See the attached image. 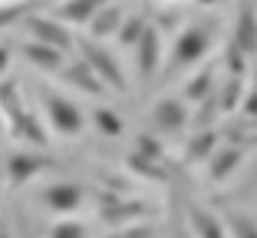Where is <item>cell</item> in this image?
Instances as JSON below:
<instances>
[{"label":"cell","instance_id":"obj_1","mask_svg":"<svg viewBox=\"0 0 257 238\" xmlns=\"http://www.w3.org/2000/svg\"><path fill=\"white\" fill-rule=\"evenodd\" d=\"M79 50H83V60L96 69V76L102 80L112 90H125V76H122V66L115 63L112 53H106L96 40H79Z\"/></svg>","mask_w":257,"mask_h":238},{"label":"cell","instance_id":"obj_2","mask_svg":"<svg viewBox=\"0 0 257 238\" xmlns=\"http://www.w3.org/2000/svg\"><path fill=\"white\" fill-rule=\"evenodd\" d=\"M204 53H208V33H204L201 27H185V30L175 37V46H172V66H175V69L191 66V63H198Z\"/></svg>","mask_w":257,"mask_h":238},{"label":"cell","instance_id":"obj_3","mask_svg":"<svg viewBox=\"0 0 257 238\" xmlns=\"http://www.w3.org/2000/svg\"><path fill=\"white\" fill-rule=\"evenodd\" d=\"M46 119H50L53 129L63 132V136L83 132V113H79L66 96H60V93H46Z\"/></svg>","mask_w":257,"mask_h":238},{"label":"cell","instance_id":"obj_4","mask_svg":"<svg viewBox=\"0 0 257 238\" xmlns=\"http://www.w3.org/2000/svg\"><path fill=\"white\" fill-rule=\"evenodd\" d=\"M27 27H30L33 40L50 43V46H56V50H63V53L73 46V33H69V27L60 20V17H40V14H33V17H27Z\"/></svg>","mask_w":257,"mask_h":238},{"label":"cell","instance_id":"obj_5","mask_svg":"<svg viewBox=\"0 0 257 238\" xmlns=\"http://www.w3.org/2000/svg\"><path fill=\"white\" fill-rule=\"evenodd\" d=\"M234 46H241L244 53H257V4L254 0H241L237 10V27H234Z\"/></svg>","mask_w":257,"mask_h":238},{"label":"cell","instance_id":"obj_6","mask_svg":"<svg viewBox=\"0 0 257 238\" xmlns=\"http://www.w3.org/2000/svg\"><path fill=\"white\" fill-rule=\"evenodd\" d=\"M46 166H50V159L46 155H37V152H14L7 159V176L14 185H23V182H30L37 172H43Z\"/></svg>","mask_w":257,"mask_h":238},{"label":"cell","instance_id":"obj_7","mask_svg":"<svg viewBox=\"0 0 257 238\" xmlns=\"http://www.w3.org/2000/svg\"><path fill=\"white\" fill-rule=\"evenodd\" d=\"M159 63H162V37L155 27H145L142 40H139V73H142V80L155 76Z\"/></svg>","mask_w":257,"mask_h":238},{"label":"cell","instance_id":"obj_8","mask_svg":"<svg viewBox=\"0 0 257 238\" xmlns=\"http://www.w3.org/2000/svg\"><path fill=\"white\" fill-rule=\"evenodd\" d=\"M43 202L53 212H76L79 202H83V192H79V185H69V182H56L50 185L43 192Z\"/></svg>","mask_w":257,"mask_h":238},{"label":"cell","instance_id":"obj_9","mask_svg":"<svg viewBox=\"0 0 257 238\" xmlns=\"http://www.w3.org/2000/svg\"><path fill=\"white\" fill-rule=\"evenodd\" d=\"M152 119H155V126L162 132H178L185 126V119H188V113H185V106L178 100H162L152 109Z\"/></svg>","mask_w":257,"mask_h":238},{"label":"cell","instance_id":"obj_10","mask_svg":"<svg viewBox=\"0 0 257 238\" xmlns=\"http://www.w3.org/2000/svg\"><path fill=\"white\" fill-rule=\"evenodd\" d=\"M109 0H66L56 14H60L63 23H89L99 10L106 7Z\"/></svg>","mask_w":257,"mask_h":238},{"label":"cell","instance_id":"obj_11","mask_svg":"<svg viewBox=\"0 0 257 238\" xmlns=\"http://www.w3.org/2000/svg\"><path fill=\"white\" fill-rule=\"evenodd\" d=\"M63 76H66L69 86H79L83 93H96V96H99V93L106 90V83L96 76V69H92L86 60H79V63H73L69 69H63Z\"/></svg>","mask_w":257,"mask_h":238},{"label":"cell","instance_id":"obj_12","mask_svg":"<svg viewBox=\"0 0 257 238\" xmlns=\"http://www.w3.org/2000/svg\"><path fill=\"white\" fill-rule=\"evenodd\" d=\"M23 56L40 69H60L63 66V50H56L50 43H40V40H30V43L23 46Z\"/></svg>","mask_w":257,"mask_h":238},{"label":"cell","instance_id":"obj_13","mask_svg":"<svg viewBox=\"0 0 257 238\" xmlns=\"http://www.w3.org/2000/svg\"><path fill=\"white\" fill-rule=\"evenodd\" d=\"M188 222L195 228V238H224V225L211 215V212H204V208L191 205L188 208Z\"/></svg>","mask_w":257,"mask_h":238},{"label":"cell","instance_id":"obj_14","mask_svg":"<svg viewBox=\"0 0 257 238\" xmlns=\"http://www.w3.org/2000/svg\"><path fill=\"white\" fill-rule=\"evenodd\" d=\"M86 27H89V33H92L96 40H99V37H109V33H119V27H122V10L112 7V4H106V7L99 10V14L92 17Z\"/></svg>","mask_w":257,"mask_h":238},{"label":"cell","instance_id":"obj_15","mask_svg":"<svg viewBox=\"0 0 257 238\" xmlns=\"http://www.w3.org/2000/svg\"><path fill=\"white\" fill-rule=\"evenodd\" d=\"M241 159H244V152H241L237 146L221 149V152L211 159V179H214V182H224V179L237 169V162H241Z\"/></svg>","mask_w":257,"mask_h":238},{"label":"cell","instance_id":"obj_16","mask_svg":"<svg viewBox=\"0 0 257 238\" xmlns=\"http://www.w3.org/2000/svg\"><path fill=\"white\" fill-rule=\"evenodd\" d=\"M92 123H96L99 132H106V136H122V132H125L122 116L115 113V109H109V106H99L96 113H92Z\"/></svg>","mask_w":257,"mask_h":238},{"label":"cell","instance_id":"obj_17","mask_svg":"<svg viewBox=\"0 0 257 238\" xmlns=\"http://www.w3.org/2000/svg\"><path fill=\"white\" fill-rule=\"evenodd\" d=\"M211 76H214V69H211V66L204 69V73H198V76L191 80L188 86H185L188 100H208V96H211Z\"/></svg>","mask_w":257,"mask_h":238},{"label":"cell","instance_id":"obj_18","mask_svg":"<svg viewBox=\"0 0 257 238\" xmlns=\"http://www.w3.org/2000/svg\"><path fill=\"white\" fill-rule=\"evenodd\" d=\"M145 27H149V20H145V17H132V20H122V27H119V40H122V43H139V40H142V33H145Z\"/></svg>","mask_w":257,"mask_h":238},{"label":"cell","instance_id":"obj_19","mask_svg":"<svg viewBox=\"0 0 257 238\" xmlns=\"http://www.w3.org/2000/svg\"><path fill=\"white\" fill-rule=\"evenodd\" d=\"M211 146H214V132L208 129V132H201L198 139H191V149H188V159L191 162H198V159H204V155L211 152Z\"/></svg>","mask_w":257,"mask_h":238},{"label":"cell","instance_id":"obj_20","mask_svg":"<svg viewBox=\"0 0 257 238\" xmlns=\"http://www.w3.org/2000/svg\"><path fill=\"white\" fill-rule=\"evenodd\" d=\"M83 235H86L83 225L73 222V218H66V222H56L53 231H50V238H83Z\"/></svg>","mask_w":257,"mask_h":238},{"label":"cell","instance_id":"obj_21","mask_svg":"<svg viewBox=\"0 0 257 238\" xmlns=\"http://www.w3.org/2000/svg\"><path fill=\"white\" fill-rule=\"evenodd\" d=\"M221 93H224V96H221V109H234L237 103H241V96H244V93H241V80L234 76V80H231V83H227Z\"/></svg>","mask_w":257,"mask_h":238},{"label":"cell","instance_id":"obj_22","mask_svg":"<svg viewBox=\"0 0 257 238\" xmlns=\"http://www.w3.org/2000/svg\"><path fill=\"white\" fill-rule=\"evenodd\" d=\"M23 10H27V4H0V30H4V27H10V23H17L23 17Z\"/></svg>","mask_w":257,"mask_h":238},{"label":"cell","instance_id":"obj_23","mask_svg":"<svg viewBox=\"0 0 257 238\" xmlns=\"http://www.w3.org/2000/svg\"><path fill=\"white\" fill-rule=\"evenodd\" d=\"M136 215H142V205H119V208H106V212H102L106 222H115V218H136Z\"/></svg>","mask_w":257,"mask_h":238},{"label":"cell","instance_id":"obj_24","mask_svg":"<svg viewBox=\"0 0 257 238\" xmlns=\"http://www.w3.org/2000/svg\"><path fill=\"white\" fill-rule=\"evenodd\" d=\"M231 231H234V238H257L254 222H247L241 215H231Z\"/></svg>","mask_w":257,"mask_h":238},{"label":"cell","instance_id":"obj_25","mask_svg":"<svg viewBox=\"0 0 257 238\" xmlns=\"http://www.w3.org/2000/svg\"><path fill=\"white\" fill-rule=\"evenodd\" d=\"M139 152H142L145 159H155V162L162 159V149H159V142H155V139H145V136H139Z\"/></svg>","mask_w":257,"mask_h":238},{"label":"cell","instance_id":"obj_26","mask_svg":"<svg viewBox=\"0 0 257 238\" xmlns=\"http://www.w3.org/2000/svg\"><path fill=\"white\" fill-rule=\"evenodd\" d=\"M244 113L257 119V86H254L250 93H244Z\"/></svg>","mask_w":257,"mask_h":238},{"label":"cell","instance_id":"obj_27","mask_svg":"<svg viewBox=\"0 0 257 238\" xmlns=\"http://www.w3.org/2000/svg\"><path fill=\"white\" fill-rule=\"evenodd\" d=\"M122 238H152V228L149 225H132V228L122 231Z\"/></svg>","mask_w":257,"mask_h":238},{"label":"cell","instance_id":"obj_28","mask_svg":"<svg viewBox=\"0 0 257 238\" xmlns=\"http://www.w3.org/2000/svg\"><path fill=\"white\" fill-rule=\"evenodd\" d=\"M7 66H10V50H7V46H0V76L7 73Z\"/></svg>","mask_w":257,"mask_h":238},{"label":"cell","instance_id":"obj_29","mask_svg":"<svg viewBox=\"0 0 257 238\" xmlns=\"http://www.w3.org/2000/svg\"><path fill=\"white\" fill-rule=\"evenodd\" d=\"M201 7H214V4H221V0H198Z\"/></svg>","mask_w":257,"mask_h":238},{"label":"cell","instance_id":"obj_30","mask_svg":"<svg viewBox=\"0 0 257 238\" xmlns=\"http://www.w3.org/2000/svg\"><path fill=\"white\" fill-rule=\"evenodd\" d=\"M0 238H10V235H7V228H4V222H0Z\"/></svg>","mask_w":257,"mask_h":238},{"label":"cell","instance_id":"obj_31","mask_svg":"<svg viewBox=\"0 0 257 238\" xmlns=\"http://www.w3.org/2000/svg\"><path fill=\"white\" fill-rule=\"evenodd\" d=\"M109 238H122V231H115V235H109Z\"/></svg>","mask_w":257,"mask_h":238},{"label":"cell","instance_id":"obj_32","mask_svg":"<svg viewBox=\"0 0 257 238\" xmlns=\"http://www.w3.org/2000/svg\"><path fill=\"white\" fill-rule=\"evenodd\" d=\"M254 86H257V69H254Z\"/></svg>","mask_w":257,"mask_h":238},{"label":"cell","instance_id":"obj_33","mask_svg":"<svg viewBox=\"0 0 257 238\" xmlns=\"http://www.w3.org/2000/svg\"><path fill=\"white\" fill-rule=\"evenodd\" d=\"M175 238H191V235H175Z\"/></svg>","mask_w":257,"mask_h":238},{"label":"cell","instance_id":"obj_34","mask_svg":"<svg viewBox=\"0 0 257 238\" xmlns=\"http://www.w3.org/2000/svg\"><path fill=\"white\" fill-rule=\"evenodd\" d=\"M0 179H4V166H0Z\"/></svg>","mask_w":257,"mask_h":238},{"label":"cell","instance_id":"obj_35","mask_svg":"<svg viewBox=\"0 0 257 238\" xmlns=\"http://www.w3.org/2000/svg\"><path fill=\"white\" fill-rule=\"evenodd\" d=\"M0 4H7V0H0Z\"/></svg>","mask_w":257,"mask_h":238}]
</instances>
